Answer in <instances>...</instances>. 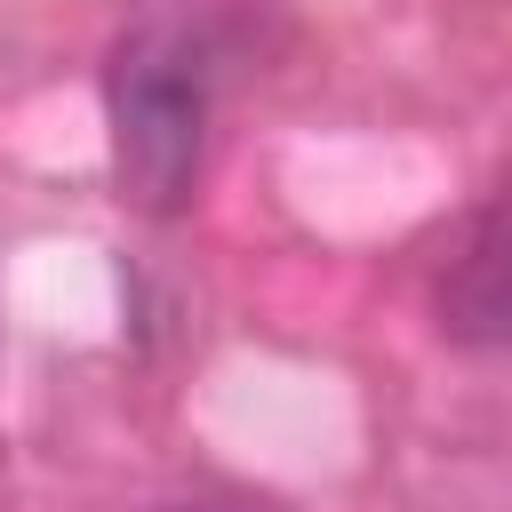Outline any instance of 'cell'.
Here are the masks:
<instances>
[{"instance_id": "7a4b0ae2", "label": "cell", "mask_w": 512, "mask_h": 512, "mask_svg": "<svg viewBox=\"0 0 512 512\" xmlns=\"http://www.w3.org/2000/svg\"><path fill=\"white\" fill-rule=\"evenodd\" d=\"M432 312L448 344H512V184H496L472 208L464 240L440 264Z\"/></svg>"}, {"instance_id": "6da1fadb", "label": "cell", "mask_w": 512, "mask_h": 512, "mask_svg": "<svg viewBox=\"0 0 512 512\" xmlns=\"http://www.w3.org/2000/svg\"><path fill=\"white\" fill-rule=\"evenodd\" d=\"M216 112V48L184 16H144L112 40L104 64V128H112V184L136 216L192 208L200 152Z\"/></svg>"}, {"instance_id": "3957f363", "label": "cell", "mask_w": 512, "mask_h": 512, "mask_svg": "<svg viewBox=\"0 0 512 512\" xmlns=\"http://www.w3.org/2000/svg\"><path fill=\"white\" fill-rule=\"evenodd\" d=\"M144 512H232V504H208V496H176V504H144Z\"/></svg>"}]
</instances>
